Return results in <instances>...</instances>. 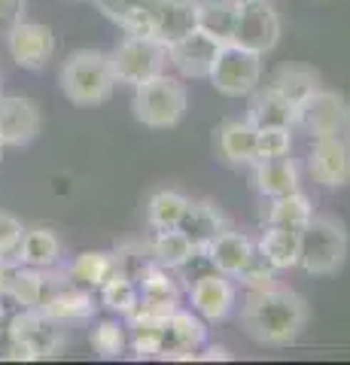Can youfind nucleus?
<instances>
[{"instance_id":"37","label":"nucleus","mask_w":350,"mask_h":365,"mask_svg":"<svg viewBox=\"0 0 350 365\" xmlns=\"http://www.w3.org/2000/svg\"><path fill=\"white\" fill-rule=\"evenodd\" d=\"M289 150H292V128H289V125L256 128V158L289 155Z\"/></svg>"},{"instance_id":"7","label":"nucleus","mask_w":350,"mask_h":365,"mask_svg":"<svg viewBox=\"0 0 350 365\" xmlns=\"http://www.w3.org/2000/svg\"><path fill=\"white\" fill-rule=\"evenodd\" d=\"M347 101L332 88H314L308 98L302 101L292 113V128H302L311 140L317 137H329V134H341L347 125Z\"/></svg>"},{"instance_id":"11","label":"nucleus","mask_w":350,"mask_h":365,"mask_svg":"<svg viewBox=\"0 0 350 365\" xmlns=\"http://www.w3.org/2000/svg\"><path fill=\"white\" fill-rule=\"evenodd\" d=\"M311 177L326 189H341L350 182V146L341 134L317 137L308 155Z\"/></svg>"},{"instance_id":"20","label":"nucleus","mask_w":350,"mask_h":365,"mask_svg":"<svg viewBox=\"0 0 350 365\" xmlns=\"http://www.w3.org/2000/svg\"><path fill=\"white\" fill-rule=\"evenodd\" d=\"M256 253L274 271H289L299 265V228L265 225L256 241Z\"/></svg>"},{"instance_id":"26","label":"nucleus","mask_w":350,"mask_h":365,"mask_svg":"<svg viewBox=\"0 0 350 365\" xmlns=\"http://www.w3.org/2000/svg\"><path fill=\"white\" fill-rule=\"evenodd\" d=\"M195 244L186 237L183 228H162L155 232V237L150 241V256L153 262H159L168 271H177V268H186L192 259H195Z\"/></svg>"},{"instance_id":"39","label":"nucleus","mask_w":350,"mask_h":365,"mask_svg":"<svg viewBox=\"0 0 350 365\" xmlns=\"http://www.w3.org/2000/svg\"><path fill=\"white\" fill-rule=\"evenodd\" d=\"M25 13V0H0V28H9Z\"/></svg>"},{"instance_id":"43","label":"nucleus","mask_w":350,"mask_h":365,"mask_svg":"<svg viewBox=\"0 0 350 365\" xmlns=\"http://www.w3.org/2000/svg\"><path fill=\"white\" fill-rule=\"evenodd\" d=\"M4 150H6V146H4V140H0V155H4Z\"/></svg>"},{"instance_id":"19","label":"nucleus","mask_w":350,"mask_h":365,"mask_svg":"<svg viewBox=\"0 0 350 365\" xmlns=\"http://www.w3.org/2000/svg\"><path fill=\"white\" fill-rule=\"evenodd\" d=\"M177 228H183L186 237L195 244V250L201 253L213 237H217L220 232H225V228H232V225H229L225 213L213 201H189V207H186L183 220H180Z\"/></svg>"},{"instance_id":"40","label":"nucleus","mask_w":350,"mask_h":365,"mask_svg":"<svg viewBox=\"0 0 350 365\" xmlns=\"http://www.w3.org/2000/svg\"><path fill=\"white\" fill-rule=\"evenodd\" d=\"M229 362L232 359V350L229 347H222V344H205L198 353V362Z\"/></svg>"},{"instance_id":"27","label":"nucleus","mask_w":350,"mask_h":365,"mask_svg":"<svg viewBox=\"0 0 350 365\" xmlns=\"http://www.w3.org/2000/svg\"><path fill=\"white\" fill-rule=\"evenodd\" d=\"M61 262V241L58 235L49 228H25L21 237V250H19V265H31V268H43L49 271Z\"/></svg>"},{"instance_id":"8","label":"nucleus","mask_w":350,"mask_h":365,"mask_svg":"<svg viewBox=\"0 0 350 365\" xmlns=\"http://www.w3.org/2000/svg\"><path fill=\"white\" fill-rule=\"evenodd\" d=\"M235 46L256 55H268L280 43V16L271 0H241L238 25H235Z\"/></svg>"},{"instance_id":"9","label":"nucleus","mask_w":350,"mask_h":365,"mask_svg":"<svg viewBox=\"0 0 350 365\" xmlns=\"http://www.w3.org/2000/svg\"><path fill=\"white\" fill-rule=\"evenodd\" d=\"M6 52L21 71L40 73L55 55V31L43 21L19 19L6 28Z\"/></svg>"},{"instance_id":"22","label":"nucleus","mask_w":350,"mask_h":365,"mask_svg":"<svg viewBox=\"0 0 350 365\" xmlns=\"http://www.w3.org/2000/svg\"><path fill=\"white\" fill-rule=\"evenodd\" d=\"M116 271H125L119 256L104 253V250H86V253H80L71 265H67L64 274L86 289H101Z\"/></svg>"},{"instance_id":"29","label":"nucleus","mask_w":350,"mask_h":365,"mask_svg":"<svg viewBox=\"0 0 350 365\" xmlns=\"http://www.w3.org/2000/svg\"><path fill=\"white\" fill-rule=\"evenodd\" d=\"M207 344V326L198 314L177 307L168 317V335H165V350L171 347H183V350H201Z\"/></svg>"},{"instance_id":"17","label":"nucleus","mask_w":350,"mask_h":365,"mask_svg":"<svg viewBox=\"0 0 350 365\" xmlns=\"http://www.w3.org/2000/svg\"><path fill=\"white\" fill-rule=\"evenodd\" d=\"M40 311L46 314L49 319H55V323H80V319H88L98 304H95V295L92 289L86 287H58V289H49L46 299H43Z\"/></svg>"},{"instance_id":"25","label":"nucleus","mask_w":350,"mask_h":365,"mask_svg":"<svg viewBox=\"0 0 350 365\" xmlns=\"http://www.w3.org/2000/svg\"><path fill=\"white\" fill-rule=\"evenodd\" d=\"M271 88H277L292 107H299L304 98L311 95L314 88H320V73L308 64H299V61H289L284 67H277L268 79Z\"/></svg>"},{"instance_id":"18","label":"nucleus","mask_w":350,"mask_h":365,"mask_svg":"<svg viewBox=\"0 0 350 365\" xmlns=\"http://www.w3.org/2000/svg\"><path fill=\"white\" fill-rule=\"evenodd\" d=\"M253 168V182L262 198H280L299 189V168L289 155H274V158H256Z\"/></svg>"},{"instance_id":"2","label":"nucleus","mask_w":350,"mask_h":365,"mask_svg":"<svg viewBox=\"0 0 350 365\" xmlns=\"http://www.w3.org/2000/svg\"><path fill=\"white\" fill-rule=\"evenodd\" d=\"M61 95L73 107H101L116 91V73L110 64V52L101 49H73L58 71Z\"/></svg>"},{"instance_id":"14","label":"nucleus","mask_w":350,"mask_h":365,"mask_svg":"<svg viewBox=\"0 0 350 365\" xmlns=\"http://www.w3.org/2000/svg\"><path fill=\"white\" fill-rule=\"evenodd\" d=\"M201 256L210 262L213 271H220V274H225V277L238 280L241 274L247 271V265L256 259V244L247 235L225 228V232H220L205 250H201Z\"/></svg>"},{"instance_id":"34","label":"nucleus","mask_w":350,"mask_h":365,"mask_svg":"<svg viewBox=\"0 0 350 365\" xmlns=\"http://www.w3.org/2000/svg\"><path fill=\"white\" fill-rule=\"evenodd\" d=\"M88 344H92L98 359H119L128 344L125 326L119 319H101V323H95L92 332H88Z\"/></svg>"},{"instance_id":"15","label":"nucleus","mask_w":350,"mask_h":365,"mask_svg":"<svg viewBox=\"0 0 350 365\" xmlns=\"http://www.w3.org/2000/svg\"><path fill=\"white\" fill-rule=\"evenodd\" d=\"M110 21L134 37H155V19L165 0H92Z\"/></svg>"},{"instance_id":"5","label":"nucleus","mask_w":350,"mask_h":365,"mask_svg":"<svg viewBox=\"0 0 350 365\" xmlns=\"http://www.w3.org/2000/svg\"><path fill=\"white\" fill-rule=\"evenodd\" d=\"M110 64H113V73H116V83L140 86L146 79L165 73V67L171 61H168V46L162 40L128 34V37L110 52Z\"/></svg>"},{"instance_id":"16","label":"nucleus","mask_w":350,"mask_h":365,"mask_svg":"<svg viewBox=\"0 0 350 365\" xmlns=\"http://www.w3.org/2000/svg\"><path fill=\"white\" fill-rule=\"evenodd\" d=\"M217 155L225 165L244 168L256 162V128L247 119H225L213 137Z\"/></svg>"},{"instance_id":"4","label":"nucleus","mask_w":350,"mask_h":365,"mask_svg":"<svg viewBox=\"0 0 350 365\" xmlns=\"http://www.w3.org/2000/svg\"><path fill=\"white\" fill-rule=\"evenodd\" d=\"M131 110H134V119L146 125V128H155V131L174 128L189 110V91L177 76L159 73L140 86H134Z\"/></svg>"},{"instance_id":"38","label":"nucleus","mask_w":350,"mask_h":365,"mask_svg":"<svg viewBox=\"0 0 350 365\" xmlns=\"http://www.w3.org/2000/svg\"><path fill=\"white\" fill-rule=\"evenodd\" d=\"M241 287L247 292H259V289H271V287H277V277H274V268L268 265V262L256 253V259L247 265V271L241 274Z\"/></svg>"},{"instance_id":"10","label":"nucleus","mask_w":350,"mask_h":365,"mask_svg":"<svg viewBox=\"0 0 350 365\" xmlns=\"http://www.w3.org/2000/svg\"><path fill=\"white\" fill-rule=\"evenodd\" d=\"M189 302L192 311L207 323H222L229 319L235 304H238V287L232 277H225L220 271H207L195 277V283L189 287Z\"/></svg>"},{"instance_id":"6","label":"nucleus","mask_w":350,"mask_h":365,"mask_svg":"<svg viewBox=\"0 0 350 365\" xmlns=\"http://www.w3.org/2000/svg\"><path fill=\"white\" fill-rule=\"evenodd\" d=\"M210 86L225 98H247L262 83V55L241 49L235 43L220 46V55L210 67Z\"/></svg>"},{"instance_id":"33","label":"nucleus","mask_w":350,"mask_h":365,"mask_svg":"<svg viewBox=\"0 0 350 365\" xmlns=\"http://www.w3.org/2000/svg\"><path fill=\"white\" fill-rule=\"evenodd\" d=\"M186 207H189L186 195H180L174 189H159L150 195V201H146V222H150L155 232H162V228H177Z\"/></svg>"},{"instance_id":"21","label":"nucleus","mask_w":350,"mask_h":365,"mask_svg":"<svg viewBox=\"0 0 350 365\" xmlns=\"http://www.w3.org/2000/svg\"><path fill=\"white\" fill-rule=\"evenodd\" d=\"M241 0H195V28L217 43H232Z\"/></svg>"},{"instance_id":"28","label":"nucleus","mask_w":350,"mask_h":365,"mask_svg":"<svg viewBox=\"0 0 350 365\" xmlns=\"http://www.w3.org/2000/svg\"><path fill=\"white\" fill-rule=\"evenodd\" d=\"M189 31H195V0H165L155 19V40L171 46Z\"/></svg>"},{"instance_id":"30","label":"nucleus","mask_w":350,"mask_h":365,"mask_svg":"<svg viewBox=\"0 0 350 365\" xmlns=\"http://www.w3.org/2000/svg\"><path fill=\"white\" fill-rule=\"evenodd\" d=\"M49 292V277L43 274V268H31V265H16L9 271V287L6 295L13 299L19 307H40L43 299Z\"/></svg>"},{"instance_id":"42","label":"nucleus","mask_w":350,"mask_h":365,"mask_svg":"<svg viewBox=\"0 0 350 365\" xmlns=\"http://www.w3.org/2000/svg\"><path fill=\"white\" fill-rule=\"evenodd\" d=\"M0 329H4V307H0Z\"/></svg>"},{"instance_id":"24","label":"nucleus","mask_w":350,"mask_h":365,"mask_svg":"<svg viewBox=\"0 0 350 365\" xmlns=\"http://www.w3.org/2000/svg\"><path fill=\"white\" fill-rule=\"evenodd\" d=\"M128 329H131V350L138 359H155L165 350V335H168V319L134 311L128 317Z\"/></svg>"},{"instance_id":"36","label":"nucleus","mask_w":350,"mask_h":365,"mask_svg":"<svg viewBox=\"0 0 350 365\" xmlns=\"http://www.w3.org/2000/svg\"><path fill=\"white\" fill-rule=\"evenodd\" d=\"M21 237H25V225H21L13 213L0 210V262L9 268L19 265V250Z\"/></svg>"},{"instance_id":"32","label":"nucleus","mask_w":350,"mask_h":365,"mask_svg":"<svg viewBox=\"0 0 350 365\" xmlns=\"http://www.w3.org/2000/svg\"><path fill=\"white\" fill-rule=\"evenodd\" d=\"M268 213H265V225H287V228H299L314 216L311 207V198L304 195L302 189L289 192V195H280V198H268Z\"/></svg>"},{"instance_id":"23","label":"nucleus","mask_w":350,"mask_h":365,"mask_svg":"<svg viewBox=\"0 0 350 365\" xmlns=\"http://www.w3.org/2000/svg\"><path fill=\"white\" fill-rule=\"evenodd\" d=\"M292 113H296V107H292L277 88H271V86L259 88L256 86L250 91L247 122H250L253 128H274V125H289L292 128Z\"/></svg>"},{"instance_id":"41","label":"nucleus","mask_w":350,"mask_h":365,"mask_svg":"<svg viewBox=\"0 0 350 365\" xmlns=\"http://www.w3.org/2000/svg\"><path fill=\"white\" fill-rule=\"evenodd\" d=\"M9 271H13V268L0 262V299H4V295H6V287H9Z\"/></svg>"},{"instance_id":"12","label":"nucleus","mask_w":350,"mask_h":365,"mask_svg":"<svg viewBox=\"0 0 350 365\" xmlns=\"http://www.w3.org/2000/svg\"><path fill=\"white\" fill-rule=\"evenodd\" d=\"M43 128L40 107L21 95H0V140L4 146H31Z\"/></svg>"},{"instance_id":"31","label":"nucleus","mask_w":350,"mask_h":365,"mask_svg":"<svg viewBox=\"0 0 350 365\" xmlns=\"http://www.w3.org/2000/svg\"><path fill=\"white\" fill-rule=\"evenodd\" d=\"M98 292H101V304H104L110 314L125 317V319L138 311V304H140V287L128 271H116Z\"/></svg>"},{"instance_id":"13","label":"nucleus","mask_w":350,"mask_h":365,"mask_svg":"<svg viewBox=\"0 0 350 365\" xmlns=\"http://www.w3.org/2000/svg\"><path fill=\"white\" fill-rule=\"evenodd\" d=\"M220 46L213 37H207L205 31H189L186 37H180L177 43L168 46V61H171L180 76L186 79H207L210 76V67L220 55Z\"/></svg>"},{"instance_id":"1","label":"nucleus","mask_w":350,"mask_h":365,"mask_svg":"<svg viewBox=\"0 0 350 365\" xmlns=\"http://www.w3.org/2000/svg\"><path fill=\"white\" fill-rule=\"evenodd\" d=\"M311 319V307L299 292L287 287H271L247 292L241 304V329L262 347H289L296 344Z\"/></svg>"},{"instance_id":"3","label":"nucleus","mask_w":350,"mask_h":365,"mask_svg":"<svg viewBox=\"0 0 350 365\" xmlns=\"http://www.w3.org/2000/svg\"><path fill=\"white\" fill-rule=\"evenodd\" d=\"M350 235L347 225L329 213H314L299 232V268L314 277L338 274L347 262Z\"/></svg>"},{"instance_id":"35","label":"nucleus","mask_w":350,"mask_h":365,"mask_svg":"<svg viewBox=\"0 0 350 365\" xmlns=\"http://www.w3.org/2000/svg\"><path fill=\"white\" fill-rule=\"evenodd\" d=\"M134 280H138V287H140V299H177V283L171 280L168 268L159 265V262L140 265V271L134 274Z\"/></svg>"}]
</instances>
